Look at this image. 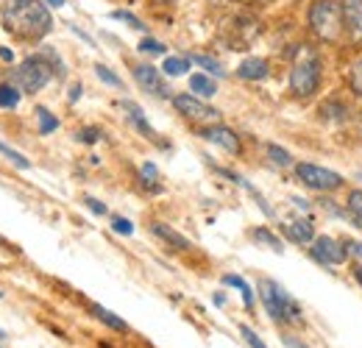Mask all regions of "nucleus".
Wrapping results in <instances>:
<instances>
[{
	"label": "nucleus",
	"instance_id": "nucleus-1",
	"mask_svg": "<svg viewBox=\"0 0 362 348\" xmlns=\"http://www.w3.org/2000/svg\"><path fill=\"white\" fill-rule=\"evenodd\" d=\"M3 28L23 42H40L53 28L50 11L40 0H11L3 11Z\"/></svg>",
	"mask_w": 362,
	"mask_h": 348
},
{
	"label": "nucleus",
	"instance_id": "nucleus-2",
	"mask_svg": "<svg viewBox=\"0 0 362 348\" xmlns=\"http://www.w3.org/2000/svg\"><path fill=\"white\" fill-rule=\"evenodd\" d=\"M259 298H262V306L268 312L273 323L279 326H298L304 323V315H301V306L298 301L273 279H262L259 282Z\"/></svg>",
	"mask_w": 362,
	"mask_h": 348
},
{
	"label": "nucleus",
	"instance_id": "nucleus-3",
	"mask_svg": "<svg viewBox=\"0 0 362 348\" xmlns=\"http://www.w3.org/2000/svg\"><path fill=\"white\" fill-rule=\"evenodd\" d=\"M310 28L320 42L334 45L343 34V11H340V0H313L310 6Z\"/></svg>",
	"mask_w": 362,
	"mask_h": 348
},
{
	"label": "nucleus",
	"instance_id": "nucleus-4",
	"mask_svg": "<svg viewBox=\"0 0 362 348\" xmlns=\"http://www.w3.org/2000/svg\"><path fill=\"white\" fill-rule=\"evenodd\" d=\"M53 79V64L47 62L45 56H28L14 73H11V84L20 87V92H28V95H37L47 87V81Z\"/></svg>",
	"mask_w": 362,
	"mask_h": 348
},
{
	"label": "nucleus",
	"instance_id": "nucleus-5",
	"mask_svg": "<svg viewBox=\"0 0 362 348\" xmlns=\"http://www.w3.org/2000/svg\"><path fill=\"white\" fill-rule=\"evenodd\" d=\"M317 89H320V62H317L315 53L298 59L290 70V92L301 100L313 98Z\"/></svg>",
	"mask_w": 362,
	"mask_h": 348
},
{
	"label": "nucleus",
	"instance_id": "nucleus-6",
	"mask_svg": "<svg viewBox=\"0 0 362 348\" xmlns=\"http://www.w3.org/2000/svg\"><path fill=\"white\" fill-rule=\"evenodd\" d=\"M296 175H298V181H301L304 187L317 190V192H334V190H340V187L346 184V178H343L340 173L326 170V168L313 165V162H301V165H296Z\"/></svg>",
	"mask_w": 362,
	"mask_h": 348
},
{
	"label": "nucleus",
	"instance_id": "nucleus-7",
	"mask_svg": "<svg viewBox=\"0 0 362 348\" xmlns=\"http://www.w3.org/2000/svg\"><path fill=\"white\" fill-rule=\"evenodd\" d=\"M173 109L179 112L181 117H187V120H192V123H218L221 120V112L215 109V106H209V103H204L198 95H192V92H184V95H173Z\"/></svg>",
	"mask_w": 362,
	"mask_h": 348
},
{
	"label": "nucleus",
	"instance_id": "nucleus-8",
	"mask_svg": "<svg viewBox=\"0 0 362 348\" xmlns=\"http://www.w3.org/2000/svg\"><path fill=\"white\" fill-rule=\"evenodd\" d=\"M310 254L313 260L320 265H343L349 260V251H346V243L343 240H334V237H315L313 245H310Z\"/></svg>",
	"mask_w": 362,
	"mask_h": 348
},
{
	"label": "nucleus",
	"instance_id": "nucleus-9",
	"mask_svg": "<svg viewBox=\"0 0 362 348\" xmlns=\"http://www.w3.org/2000/svg\"><path fill=\"white\" fill-rule=\"evenodd\" d=\"M132 76H134V81L139 84V89H145L148 95H153V98H170V87L165 84V76L159 73V67H153V64H134L132 67Z\"/></svg>",
	"mask_w": 362,
	"mask_h": 348
},
{
	"label": "nucleus",
	"instance_id": "nucleus-10",
	"mask_svg": "<svg viewBox=\"0 0 362 348\" xmlns=\"http://www.w3.org/2000/svg\"><path fill=\"white\" fill-rule=\"evenodd\" d=\"M206 142H215L218 148H223L226 153L231 156H240L243 153V142H240V134L234 129H228L223 123H209V126H204V129L198 131Z\"/></svg>",
	"mask_w": 362,
	"mask_h": 348
},
{
	"label": "nucleus",
	"instance_id": "nucleus-11",
	"mask_svg": "<svg viewBox=\"0 0 362 348\" xmlns=\"http://www.w3.org/2000/svg\"><path fill=\"white\" fill-rule=\"evenodd\" d=\"M343 31L354 45H362V0H340Z\"/></svg>",
	"mask_w": 362,
	"mask_h": 348
},
{
	"label": "nucleus",
	"instance_id": "nucleus-12",
	"mask_svg": "<svg viewBox=\"0 0 362 348\" xmlns=\"http://www.w3.org/2000/svg\"><path fill=\"white\" fill-rule=\"evenodd\" d=\"M281 231L290 243H298V245H307V243L315 240V226L310 220H290V223L281 226Z\"/></svg>",
	"mask_w": 362,
	"mask_h": 348
},
{
	"label": "nucleus",
	"instance_id": "nucleus-13",
	"mask_svg": "<svg viewBox=\"0 0 362 348\" xmlns=\"http://www.w3.org/2000/svg\"><path fill=\"white\" fill-rule=\"evenodd\" d=\"M151 231H153V234H156L162 243H168L170 248H176V251H189V248H192V243H189L184 234H179L176 228H170L168 223L153 220V223H151Z\"/></svg>",
	"mask_w": 362,
	"mask_h": 348
},
{
	"label": "nucleus",
	"instance_id": "nucleus-14",
	"mask_svg": "<svg viewBox=\"0 0 362 348\" xmlns=\"http://www.w3.org/2000/svg\"><path fill=\"white\" fill-rule=\"evenodd\" d=\"M90 312H92V318H95V320H100L106 329L120 332V335H129V323H126L120 315H115L112 309H106V306H100V304H92Z\"/></svg>",
	"mask_w": 362,
	"mask_h": 348
},
{
	"label": "nucleus",
	"instance_id": "nucleus-15",
	"mask_svg": "<svg viewBox=\"0 0 362 348\" xmlns=\"http://www.w3.org/2000/svg\"><path fill=\"white\" fill-rule=\"evenodd\" d=\"M268 62L265 59H245L240 67H237V76L245 79V81H262L268 79Z\"/></svg>",
	"mask_w": 362,
	"mask_h": 348
},
{
	"label": "nucleus",
	"instance_id": "nucleus-16",
	"mask_svg": "<svg viewBox=\"0 0 362 348\" xmlns=\"http://www.w3.org/2000/svg\"><path fill=\"white\" fill-rule=\"evenodd\" d=\"M120 106H123V109H126V115H129V120H132V123H134V126H136V131H139V134H142V137H148V139H156V131H153V126H151V123H148V117H145V115H142V109H139V106H136L134 100H123V103H120Z\"/></svg>",
	"mask_w": 362,
	"mask_h": 348
},
{
	"label": "nucleus",
	"instance_id": "nucleus-17",
	"mask_svg": "<svg viewBox=\"0 0 362 348\" xmlns=\"http://www.w3.org/2000/svg\"><path fill=\"white\" fill-rule=\"evenodd\" d=\"M223 284L226 287H234V290H240V296H243V304L245 309H254V287L243 279V276H234V273H226L223 276Z\"/></svg>",
	"mask_w": 362,
	"mask_h": 348
},
{
	"label": "nucleus",
	"instance_id": "nucleus-18",
	"mask_svg": "<svg viewBox=\"0 0 362 348\" xmlns=\"http://www.w3.org/2000/svg\"><path fill=\"white\" fill-rule=\"evenodd\" d=\"M189 89H192V95H198V98H212V95L218 92V84H215V79H209V76H204V73H195V76L189 79Z\"/></svg>",
	"mask_w": 362,
	"mask_h": 348
},
{
	"label": "nucleus",
	"instance_id": "nucleus-19",
	"mask_svg": "<svg viewBox=\"0 0 362 348\" xmlns=\"http://www.w3.org/2000/svg\"><path fill=\"white\" fill-rule=\"evenodd\" d=\"M139 178H142V184L148 187V192H162L159 170H156V165H153V162H145V165L139 168Z\"/></svg>",
	"mask_w": 362,
	"mask_h": 348
},
{
	"label": "nucleus",
	"instance_id": "nucleus-20",
	"mask_svg": "<svg viewBox=\"0 0 362 348\" xmlns=\"http://www.w3.org/2000/svg\"><path fill=\"white\" fill-rule=\"evenodd\" d=\"M20 106V87H14L11 81L8 84H0V109L11 112Z\"/></svg>",
	"mask_w": 362,
	"mask_h": 348
},
{
	"label": "nucleus",
	"instance_id": "nucleus-21",
	"mask_svg": "<svg viewBox=\"0 0 362 348\" xmlns=\"http://www.w3.org/2000/svg\"><path fill=\"white\" fill-rule=\"evenodd\" d=\"M34 112H37V120H40V134H42V137H47V134H53V131L59 129V117H53V115H50V109H45V106H37Z\"/></svg>",
	"mask_w": 362,
	"mask_h": 348
},
{
	"label": "nucleus",
	"instance_id": "nucleus-22",
	"mask_svg": "<svg viewBox=\"0 0 362 348\" xmlns=\"http://www.w3.org/2000/svg\"><path fill=\"white\" fill-rule=\"evenodd\" d=\"M0 153H3V156H6V159H8V162H11L14 168H17V170H31V159H25V156H23L20 151L8 148V145H6L3 139H0Z\"/></svg>",
	"mask_w": 362,
	"mask_h": 348
},
{
	"label": "nucleus",
	"instance_id": "nucleus-23",
	"mask_svg": "<svg viewBox=\"0 0 362 348\" xmlns=\"http://www.w3.org/2000/svg\"><path fill=\"white\" fill-rule=\"evenodd\" d=\"M189 62H192V64H198V67H204L206 73H212V76H218V79H223V76H226V70L221 67V62H215L212 56H201V53H195Z\"/></svg>",
	"mask_w": 362,
	"mask_h": 348
},
{
	"label": "nucleus",
	"instance_id": "nucleus-24",
	"mask_svg": "<svg viewBox=\"0 0 362 348\" xmlns=\"http://www.w3.org/2000/svg\"><path fill=\"white\" fill-rule=\"evenodd\" d=\"M162 67H165V76H173V79H176V76H184V73L189 70V59H181V56H168Z\"/></svg>",
	"mask_w": 362,
	"mask_h": 348
},
{
	"label": "nucleus",
	"instance_id": "nucleus-25",
	"mask_svg": "<svg viewBox=\"0 0 362 348\" xmlns=\"http://www.w3.org/2000/svg\"><path fill=\"white\" fill-rule=\"evenodd\" d=\"M251 237H254L257 243L268 245V248H271V251H276V254H281V240H279L273 231H268V228H254V231H251Z\"/></svg>",
	"mask_w": 362,
	"mask_h": 348
},
{
	"label": "nucleus",
	"instance_id": "nucleus-26",
	"mask_svg": "<svg viewBox=\"0 0 362 348\" xmlns=\"http://www.w3.org/2000/svg\"><path fill=\"white\" fill-rule=\"evenodd\" d=\"M346 209L351 212L354 223L362 228V190H351V192H349V198H346Z\"/></svg>",
	"mask_w": 362,
	"mask_h": 348
},
{
	"label": "nucleus",
	"instance_id": "nucleus-27",
	"mask_svg": "<svg viewBox=\"0 0 362 348\" xmlns=\"http://www.w3.org/2000/svg\"><path fill=\"white\" fill-rule=\"evenodd\" d=\"M268 156H271L273 165H279V168H290V165H293L290 151H284V148H279V145H268Z\"/></svg>",
	"mask_w": 362,
	"mask_h": 348
},
{
	"label": "nucleus",
	"instance_id": "nucleus-28",
	"mask_svg": "<svg viewBox=\"0 0 362 348\" xmlns=\"http://www.w3.org/2000/svg\"><path fill=\"white\" fill-rule=\"evenodd\" d=\"M95 76L103 81V84H109V87H115V89H123V81H120V76H115L106 64H95Z\"/></svg>",
	"mask_w": 362,
	"mask_h": 348
},
{
	"label": "nucleus",
	"instance_id": "nucleus-29",
	"mask_svg": "<svg viewBox=\"0 0 362 348\" xmlns=\"http://www.w3.org/2000/svg\"><path fill=\"white\" fill-rule=\"evenodd\" d=\"M349 87H351V92L357 95V98H362V59L351 67V76H349Z\"/></svg>",
	"mask_w": 362,
	"mask_h": 348
},
{
	"label": "nucleus",
	"instance_id": "nucleus-30",
	"mask_svg": "<svg viewBox=\"0 0 362 348\" xmlns=\"http://www.w3.org/2000/svg\"><path fill=\"white\" fill-rule=\"evenodd\" d=\"M240 335H243V340H245L251 348H268L262 340H259V335H257L251 326H245V323H240Z\"/></svg>",
	"mask_w": 362,
	"mask_h": 348
},
{
	"label": "nucleus",
	"instance_id": "nucleus-31",
	"mask_svg": "<svg viewBox=\"0 0 362 348\" xmlns=\"http://www.w3.org/2000/svg\"><path fill=\"white\" fill-rule=\"evenodd\" d=\"M76 137H78V142H84V145H95V142H98V139L103 137V131L95 129V126H87V129L78 131Z\"/></svg>",
	"mask_w": 362,
	"mask_h": 348
},
{
	"label": "nucleus",
	"instance_id": "nucleus-32",
	"mask_svg": "<svg viewBox=\"0 0 362 348\" xmlns=\"http://www.w3.org/2000/svg\"><path fill=\"white\" fill-rule=\"evenodd\" d=\"M112 228H115L117 234H123V237H132V234H134V223L129 218H120V215L112 218Z\"/></svg>",
	"mask_w": 362,
	"mask_h": 348
},
{
	"label": "nucleus",
	"instance_id": "nucleus-33",
	"mask_svg": "<svg viewBox=\"0 0 362 348\" xmlns=\"http://www.w3.org/2000/svg\"><path fill=\"white\" fill-rule=\"evenodd\" d=\"M112 17H115V20L129 23V25H132V28H136V31H145V23H139L134 14H129V11H112Z\"/></svg>",
	"mask_w": 362,
	"mask_h": 348
},
{
	"label": "nucleus",
	"instance_id": "nucleus-34",
	"mask_svg": "<svg viewBox=\"0 0 362 348\" xmlns=\"http://www.w3.org/2000/svg\"><path fill=\"white\" fill-rule=\"evenodd\" d=\"M139 50H142V53H159V56H162L168 47L162 42H156V40H151V37H145V40L139 42Z\"/></svg>",
	"mask_w": 362,
	"mask_h": 348
},
{
	"label": "nucleus",
	"instance_id": "nucleus-35",
	"mask_svg": "<svg viewBox=\"0 0 362 348\" xmlns=\"http://www.w3.org/2000/svg\"><path fill=\"white\" fill-rule=\"evenodd\" d=\"M84 204L90 207V212H95V215H100V218H103V215L109 212V209H106V204H100V201H98V198H92V195H87V198H84Z\"/></svg>",
	"mask_w": 362,
	"mask_h": 348
},
{
	"label": "nucleus",
	"instance_id": "nucleus-36",
	"mask_svg": "<svg viewBox=\"0 0 362 348\" xmlns=\"http://www.w3.org/2000/svg\"><path fill=\"white\" fill-rule=\"evenodd\" d=\"M346 243V251H349V257H354V260L362 262V243L360 240H343Z\"/></svg>",
	"mask_w": 362,
	"mask_h": 348
},
{
	"label": "nucleus",
	"instance_id": "nucleus-37",
	"mask_svg": "<svg viewBox=\"0 0 362 348\" xmlns=\"http://www.w3.org/2000/svg\"><path fill=\"white\" fill-rule=\"evenodd\" d=\"M281 340H284V346H287V348H307V346H304V343H298V340H296L293 335H284Z\"/></svg>",
	"mask_w": 362,
	"mask_h": 348
},
{
	"label": "nucleus",
	"instance_id": "nucleus-38",
	"mask_svg": "<svg viewBox=\"0 0 362 348\" xmlns=\"http://www.w3.org/2000/svg\"><path fill=\"white\" fill-rule=\"evenodd\" d=\"M81 84H76V87H70V103H76V100H78V98H81Z\"/></svg>",
	"mask_w": 362,
	"mask_h": 348
},
{
	"label": "nucleus",
	"instance_id": "nucleus-39",
	"mask_svg": "<svg viewBox=\"0 0 362 348\" xmlns=\"http://www.w3.org/2000/svg\"><path fill=\"white\" fill-rule=\"evenodd\" d=\"M0 59H3V62H8V64H11V62H14V53H11V50H8V47H0Z\"/></svg>",
	"mask_w": 362,
	"mask_h": 348
},
{
	"label": "nucleus",
	"instance_id": "nucleus-40",
	"mask_svg": "<svg viewBox=\"0 0 362 348\" xmlns=\"http://www.w3.org/2000/svg\"><path fill=\"white\" fill-rule=\"evenodd\" d=\"M293 204H296V207H298V209H304V212H307V209H310V204H307V201H304V198H293Z\"/></svg>",
	"mask_w": 362,
	"mask_h": 348
},
{
	"label": "nucleus",
	"instance_id": "nucleus-41",
	"mask_svg": "<svg viewBox=\"0 0 362 348\" xmlns=\"http://www.w3.org/2000/svg\"><path fill=\"white\" fill-rule=\"evenodd\" d=\"M240 3H245V6H265V3H271V0H240Z\"/></svg>",
	"mask_w": 362,
	"mask_h": 348
},
{
	"label": "nucleus",
	"instance_id": "nucleus-42",
	"mask_svg": "<svg viewBox=\"0 0 362 348\" xmlns=\"http://www.w3.org/2000/svg\"><path fill=\"white\" fill-rule=\"evenodd\" d=\"M215 304L223 306V304H226V296H223V293H218V296H215Z\"/></svg>",
	"mask_w": 362,
	"mask_h": 348
},
{
	"label": "nucleus",
	"instance_id": "nucleus-43",
	"mask_svg": "<svg viewBox=\"0 0 362 348\" xmlns=\"http://www.w3.org/2000/svg\"><path fill=\"white\" fill-rule=\"evenodd\" d=\"M354 279H357V282L362 284V267H357V270H354Z\"/></svg>",
	"mask_w": 362,
	"mask_h": 348
},
{
	"label": "nucleus",
	"instance_id": "nucleus-44",
	"mask_svg": "<svg viewBox=\"0 0 362 348\" xmlns=\"http://www.w3.org/2000/svg\"><path fill=\"white\" fill-rule=\"evenodd\" d=\"M47 3H50V6H56V8H59V6H64V0H47Z\"/></svg>",
	"mask_w": 362,
	"mask_h": 348
},
{
	"label": "nucleus",
	"instance_id": "nucleus-45",
	"mask_svg": "<svg viewBox=\"0 0 362 348\" xmlns=\"http://www.w3.org/2000/svg\"><path fill=\"white\" fill-rule=\"evenodd\" d=\"M153 3H159V6H170V3H176V0H153Z\"/></svg>",
	"mask_w": 362,
	"mask_h": 348
},
{
	"label": "nucleus",
	"instance_id": "nucleus-46",
	"mask_svg": "<svg viewBox=\"0 0 362 348\" xmlns=\"http://www.w3.org/2000/svg\"><path fill=\"white\" fill-rule=\"evenodd\" d=\"M6 337H8V335H6V332H3V329H0V343H3V340H6Z\"/></svg>",
	"mask_w": 362,
	"mask_h": 348
},
{
	"label": "nucleus",
	"instance_id": "nucleus-47",
	"mask_svg": "<svg viewBox=\"0 0 362 348\" xmlns=\"http://www.w3.org/2000/svg\"><path fill=\"white\" fill-rule=\"evenodd\" d=\"M0 245H6V240H3V237H0Z\"/></svg>",
	"mask_w": 362,
	"mask_h": 348
},
{
	"label": "nucleus",
	"instance_id": "nucleus-48",
	"mask_svg": "<svg viewBox=\"0 0 362 348\" xmlns=\"http://www.w3.org/2000/svg\"><path fill=\"white\" fill-rule=\"evenodd\" d=\"M0 298H3V290H0Z\"/></svg>",
	"mask_w": 362,
	"mask_h": 348
}]
</instances>
